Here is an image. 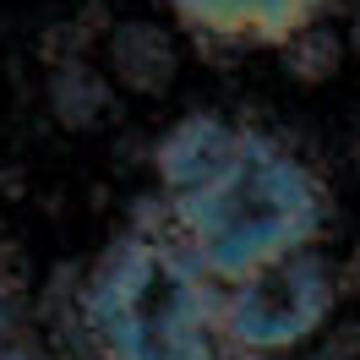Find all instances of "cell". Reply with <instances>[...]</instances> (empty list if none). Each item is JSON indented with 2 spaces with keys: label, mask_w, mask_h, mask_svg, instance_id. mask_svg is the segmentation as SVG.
<instances>
[{
  "label": "cell",
  "mask_w": 360,
  "mask_h": 360,
  "mask_svg": "<svg viewBox=\"0 0 360 360\" xmlns=\"http://www.w3.org/2000/svg\"><path fill=\"white\" fill-rule=\"evenodd\" d=\"M164 213L180 246L197 257V268L229 290L322 240L328 186L290 142H278L262 126H246L224 175H213L202 191L180 202H164Z\"/></svg>",
  "instance_id": "1"
},
{
  "label": "cell",
  "mask_w": 360,
  "mask_h": 360,
  "mask_svg": "<svg viewBox=\"0 0 360 360\" xmlns=\"http://www.w3.org/2000/svg\"><path fill=\"white\" fill-rule=\"evenodd\" d=\"M219 306L224 295H213L175 229H148L142 219L98 251L77 295L98 360H229Z\"/></svg>",
  "instance_id": "2"
},
{
  "label": "cell",
  "mask_w": 360,
  "mask_h": 360,
  "mask_svg": "<svg viewBox=\"0 0 360 360\" xmlns=\"http://www.w3.org/2000/svg\"><path fill=\"white\" fill-rule=\"evenodd\" d=\"M338 295V268L322 251H295L273 268L224 290V338L235 360H268L328 328Z\"/></svg>",
  "instance_id": "3"
},
{
  "label": "cell",
  "mask_w": 360,
  "mask_h": 360,
  "mask_svg": "<svg viewBox=\"0 0 360 360\" xmlns=\"http://www.w3.org/2000/svg\"><path fill=\"white\" fill-rule=\"evenodd\" d=\"M197 49H284L300 27L322 22L333 0H169Z\"/></svg>",
  "instance_id": "4"
},
{
  "label": "cell",
  "mask_w": 360,
  "mask_h": 360,
  "mask_svg": "<svg viewBox=\"0 0 360 360\" xmlns=\"http://www.w3.org/2000/svg\"><path fill=\"white\" fill-rule=\"evenodd\" d=\"M240 136H246L240 120H224V115H213V110L180 115L153 148V169H158L164 202H180V197L202 191L213 175H224V164L235 158Z\"/></svg>",
  "instance_id": "5"
},
{
  "label": "cell",
  "mask_w": 360,
  "mask_h": 360,
  "mask_svg": "<svg viewBox=\"0 0 360 360\" xmlns=\"http://www.w3.org/2000/svg\"><path fill=\"white\" fill-rule=\"evenodd\" d=\"M104 71H110L115 88L136 93V98H158V93L175 88L180 71V44L169 39V27L131 17V22H115L104 39Z\"/></svg>",
  "instance_id": "6"
},
{
  "label": "cell",
  "mask_w": 360,
  "mask_h": 360,
  "mask_svg": "<svg viewBox=\"0 0 360 360\" xmlns=\"http://www.w3.org/2000/svg\"><path fill=\"white\" fill-rule=\"evenodd\" d=\"M44 104H49V115H55V126L93 131L115 104V82H110V71L93 66V60H60V66H49Z\"/></svg>",
  "instance_id": "7"
},
{
  "label": "cell",
  "mask_w": 360,
  "mask_h": 360,
  "mask_svg": "<svg viewBox=\"0 0 360 360\" xmlns=\"http://www.w3.org/2000/svg\"><path fill=\"white\" fill-rule=\"evenodd\" d=\"M278 55H284V77H290V82H300V88H322V82H333V77H338L344 55H349V39H344L333 22H311V27H300Z\"/></svg>",
  "instance_id": "8"
},
{
  "label": "cell",
  "mask_w": 360,
  "mask_h": 360,
  "mask_svg": "<svg viewBox=\"0 0 360 360\" xmlns=\"http://www.w3.org/2000/svg\"><path fill=\"white\" fill-rule=\"evenodd\" d=\"M22 290H27V262H22V251L0 235V295L11 300V295H22Z\"/></svg>",
  "instance_id": "9"
},
{
  "label": "cell",
  "mask_w": 360,
  "mask_h": 360,
  "mask_svg": "<svg viewBox=\"0 0 360 360\" xmlns=\"http://www.w3.org/2000/svg\"><path fill=\"white\" fill-rule=\"evenodd\" d=\"M328 355L360 360V322H344V328H338V338H328Z\"/></svg>",
  "instance_id": "10"
},
{
  "label": "cell",
  "mask_w": 360,
  "mask_h": 360,
  "mask_svg": "<svg viewBox=\"0 0 360 360\" xmlns=\"http://www.w3.org/2000/svg\"><path fill=\"white\" fill-rule=\"evenodd\" d=\"M338 295H360V240L349 246V257L338 262Z\"/></svg>",
  "instance_id": "11"
},
{
  "label": "cell",
  "mask_w": 360,
  "mask_h": 360,
  "mask_svg": "<svg viewBox=\"0 0 360 360\" xmlns=\"http://www.w3.org/2000/svg\"><path fill=\"white\" fill-rule=\"evenodd\" d=\"M0 360H49V355H44V349H33V344H6Z\"/></svg>",
  "instance_id": "12"
},
{
  "label": "cell",
  "mask_w": 360,
  "mask_h": 360,
  "mask_svg": "<svg viewBox=\"0 0 360 360\" xmlns=\"http://www.w3.org/2000/svg\"><path fill=\"white\" fill-rule=\"evenodd\" d=\"M344 39H349V55H355V60H360V17H355V22H349V27H344Z\"/></svg>",
  "instance_id": "13"
},
{
  "label": "cell",
  "mask_w": 360,
  "mask_h": 360,
  "mask_svg": "<svg viewBox=\"0 0 360 360\" xmlns=\"http://www.w3.org/2000/svg\"><path fill=\"white\" fill-rule=\"evenodd\" d=\"M0 333H6V295H0Z\"/></svg>",
  "instance_id": "14"
},
{
  "label": "cell",
  "mask_w": 360,
  "mask_h": 360,
  "mask_svg": "<svg viewBox=\"0 0 360 360\" xmlns=\"http://www.w3.org/2000/svg\"><path fill=\"white\" fill-rule=\"evenodd\" d=\"M355 164H360V126H355Z\"/></svg>",
  "instance_id": "15"
},
{
  "label": "cell",
  "mask_w": 360,
  "mask_h": 360,
  "mask_svg": "<svg viewBox=\"0 0 360 360\" xmlns=\"http://www.w3.org/2000/svg\"><path fill=\"white\" fill-rule=\"evenodd\" d=\"M311 360H338V355H328V349H322V355H311Z\"/></svg>",
  "instance_id": "16"
}]
</instances>
